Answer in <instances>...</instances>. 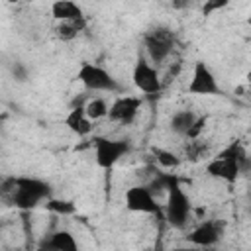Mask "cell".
<instances>
[{"label":"cell","instance_id":"cell-13","mask_svg":"<svg viewBox=\"0 0 251 251\" xmlns=\"http://www.w3.org/2000/svg\"><path fill=\"white\" fill-rule=\"evenodd\" d=\"M65 126H67L73 133H76V135H80V137H84V135H88V133L92 131V122L86 118L82 106H75V108L67 114Z\"/></svg>","mask_w":251,"mask_h":251},{"label":"cell","instance_id":"cell-14","mask_svg":"<svg viewBox=\"0 0 251 251\" xmlns=\"http://www.w3.org/2000/svg\"><path fill=\"white\" fill-rule=\"evenodd\" d=\"M51 14L57 22H73V20H82V10L78 4L69 2V0H57L51 4Z\"/></svg>","mask_w":251,"mask_h":251},{"label":"cell","instance_id":"cell-15","mask_svg":"<svg viewBox=\"0 0 251 251\" xmlns=\"http://www.w3.org/2000/svg\"><path fill=\"white\" fill-rule=\"evenodd\" d=\"M196 118H198V116L194 114V110L184 108V110H178V112H175V114L171 116L169 126H171V129H173L175 133H178V135H186L188 127L194 124Z\"/></svg>","mask_w":251,"mask_h":251},{"label":"cell","instance_id":"cell-8","mask_svg":"<svg viewBox=\"0 0 251 251\" xmlns=\"http://www.w3.org/2000/svg\"><path fill=\"white\" fill-rule=\"evenodd\" d=\"M126 208L129 212H139V214H151V216H161L163 210L157 204V198L149 192L147 186L143 184H135L131 188L126 190Z\"/></svg>","mask_w":251,"mask_h":251},{"label":"cell","instance_id":"cell-19","mask_svg":"<svg viewBox=\"0 0 251 251\" xmlns=\"http://www.w3.org/2000/svg\"><path fill=\"white\" fill-rule=\"evenodd\" d=\"M153 155H155L157 163H159L163 169H175V167L180 165L178 155H175L173 151H167V149H161V147H153Z\"/></svg>","mask_w":251,"mask_h":251},{"label":"cell","instance_id":"cell-21","mask_svg":"<svg viewBox=\"0 0 251 251\" xmlns=\"http://www.w3.org/2000/svg\"><path fill=\"white\" fill-rule=\"evenodd\" d=\"M204 127H206V118H204V116H198V118L194 120V124L188 127V131H186L184 137H188V139H198L200 133L204 131Z\"/></svg>","mask_w":251,"mask_h":251},{"label":"cell","instance_id":"cell-6","mask_svg":"<svg viewBox=\"0 0 251 251\" xmlns=\"http://www.w3.org/2000/svg\"><path fill=\"white\" fill-rule=\"evenodd\" d=\"M92 145H94L96 165L100 169H112L131 149L127 139H110L104 135H96L92 139Z\"/></svg>","mask_w":251,"mask_h":251},{"label":"cell","instance_id":"cell-18","mask_svg":"<svg viewBox=\"0 0 251 251\" xmlns=\"http://www.w3.org/2000/svg\"><path fill=\"white\" fill-rule=\"evenodd\" d=\"M45 208L53 214H59V216H71L76 212V206L73 200H63V198H53V196L45 202Z\"/></svg>","mask_w":251,"mask_h":251},{"label":"cell","instance_id":"cell-16","mask_svg":"<svg viewBox=\"0 0 251 251\" xmlns=\"http://www.w3.org/2000/svg\"><path fill=\"white\" fill-rule=\"evenodd\" d=\"M86 27L84 18L82 20H73V22H59V25L55 27V33L61 41H71L75 39L82 29Z\"/></svg>","mask_w":251,"mask_h":251},{"label":"cell","instance_id":"cell-24","mask_svg":"<svg viewBox=\"0 0 251 251\" xmlns=\"http://www.w3.org/2000/svg\"><path fill=\"white\" fill-rule=\"evenodd\" d=\"M175 251H206V249H202V247H178Z\"/></svg>","mask_w":251,"mask_h":251},{"label":"cell","instance_id":"cell-3","mask_svg":"<svg viewBox=\"0 0 251 251\" xmlns=\"http://www.w3.org/2000/svg\"><path fill=\"white\" fill-rule=\"evenodd\" d=\"M192 214V204L186 192L180 186V178H175L173 184L167 188V202H165V220L169 226L182 229Z\"/></svg>","mask_w":251,"mask_h":251},{"label":"cell","instance_id":"cell-10","mask_svg":"<svg viewBox=\"0 0 251 251\" xmlns=\"http://www.w3.org/2000/svg\"><path fill=\"white\" fill-rule=\"evenodd\" d=\"M139 108H141V98H137V96H120V98H116V100L108 106L106 118H108L110 122L129 126V124L137 118Z\"/></svg>","mask_w":251,"mask_h":251},{"label":"cell","instance_id":"cell-17","mask_svg":"<svg viewBox=\"0 0 251 251\" xmlns=\"http://www.w3.org/2000/svg\"><path fill=\"white\" fill-rule=\"evenodd\" d=\"M82 108H84V114H86V118L90 122L106 118V114H108V104H106L104 98H90L86 102V106H82Z\"/></svg>","mask_w":251,"mask_h":251},{"label":"cell","instance_id":"cell-2","mask_svg":"<svg viewBox=\"0 0 251 251\" xmlns=\"http://www.w3.org/2000/svg\"><path fill=\"white\" fill-rule=\"evenodd\" d=\"M249 169V157H247V151L245 147L239 143V141H233L229 143L226 149H222L208 165H206V171L210 176L214 178H220V180H226V182H235L237 176L241 173H245Z\"/></svg>","mask_w":251,"mask_h":251},{"label":"cell","instance_id":"cell-23","mask_svg":"<svg viewBox=\"0 0 251 251\" xmlns=\"http://www.w3.org/2000/svg\"><path fill=\"white\" fill-rule=\"evenodd\" d=\"M12 75H14L16 80H25V78H27V69H25L22 63H14V67H12Z\"/></svg>","mask_w":251,"mask_h":251},{"label":"cell","instance_id":"cell-7","mask_svg":"<svg viewBox=\"0 0 251 251\" xmlns=\"http://www.w3.org/2000/svg\"><path fill=\"white\" fill-rule=\"evenodd\" d=\"M188 94L194 96H216L222 94V88L204 61H196L192 69V78L188 82Z\"/></svg>","mask_w":251,"mask_h":251},{"label":"cell","instance_id":"cell-11","mask_svg":"<svg viewBox=\"0 0 251 251\" xmlns=\"http://www.w3.org/2000/svg\"><path fill=\"white\" fill-rule=\"evenodd\" d=\"M222 233H224V226H222L218 220H208V222L198 224V226L186 235V239H188L190 243H194L196 247L206 249V247L216 245V243L222 239Z\"/></svg>","mask_w":251,"mask_h":251},{"label":"cell","instance_id":"cell-20","mask_svg":"<svg viewBox=\"0 0 251 251\" xmlns=\"http://www.w3.org/2000/svg\"><path fill=\"white\" fill-rule=\"evenodd\" d=\"M204 151H206V145H204V143H200L198 139H192V141H188V145L184 147V153H186V157H188V159H192V161H194V159H198V157H200Z\"/></svg>","mask_w":251,"mask_h":251},{"label":"cell","instance_id":"cell-9","mask_svg":"<svg viewBox=\"0 0 251 251\" xmlns=\"http://www.w3.org/2000/svg\"><path fill=\"white\" fill-rule=\"evenodd\" d=\"M131 78H133V84H135L141 92H145V94H159L161 88H163L157 69H155L143 55L137 57V61H135V65H133Z\"/></svg>","mask_w":251,"mask_h":251},{"label":"cell","instance_id":"cell-22","mask_svg":"<svg viewBox=\"0 0 251 251\" xmlns=\"http://www.w3.org/2000/svg\"><path fill=\"white\" fill-rule=\"evenodd\" d=\"M224 6H227V0H210V2H206V4L202 6V12L208 16V14H212L214 10L224 8Z\"/></svg>","mask_w":251,"mask_h":251},{"label":"cell","instance_id":"cell-4","mask_svg":"<svg viewBox=\"0 0 251 251\" xmlns=\"http://www.w3.org/2000/svg\"><path fill=\"white\" fill-rule=\"evenodd\" d=\"M175 31L167 25H155L143 35V45L149 55V63H163L175 49Z\"/></svg>","mask_w":251,"mask_h":251},{"label":"cell","instance_id":"cell-1","mask_svg":"<svg viewBox=\"0 0 251 251\" xmlns=\"http://www.w3.org/2000/svg\"><path fill=\"white\" fill-rule=\"evenodd\" d=\"M0 188L10 194V204L24 212L33 210L51 198V184L35 176H14Z\"/></svg>","mask_w":251,"mask_h":251},{"label":"cell","instance_id":"cell-12","mask_svg":"<svg viewBox=\"0 0 251 251\" xmlns=\"http://www.w3.org/2000/svg\"><path fill=\"white\" fill-rule=\"evenodd\" d=\"M39 251H80V249H78V243L71 231L57 229L47 239H43Z\"/></svg>","mask_w":251,"mask_h":251},{"label":"cell","instance_id":"cell-5","mask_svg":"<svg viewBox=\"0 0 251 251\" xmlns=\"http://www.w3.org/2000/svg\"><path fill=\"white\" fill-rule=\"evenodd\" d=\"M76 78L84 84L86 90L94 92H122V84L114 78L112 73H108L104 67L84 61L76 73Z\"/></svg>","mask_w":251,"mask_h":251}]
</instances>
